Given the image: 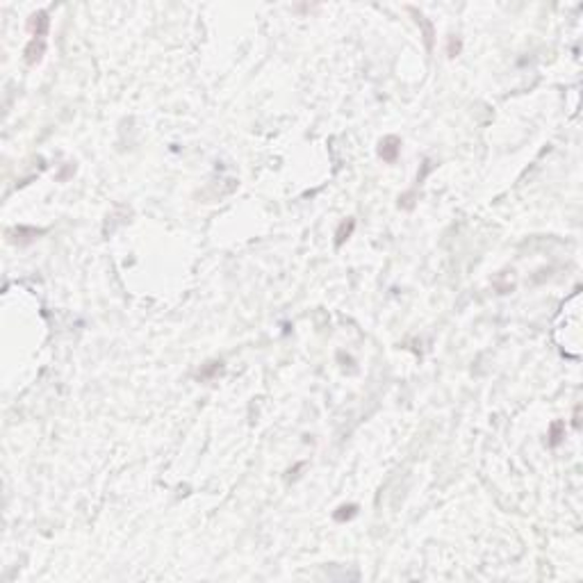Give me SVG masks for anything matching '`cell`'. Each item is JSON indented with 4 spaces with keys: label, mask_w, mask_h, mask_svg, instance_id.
Listing matches in <instances>:
<instances>
[{
    "label": "cell",
    "mask_w": 583,
    "mask_h": 583,
    "mask_svg": "<svg viewBox=\"0 0 583 583\" xmlns=\"http://www.w3.org/2000/svg\"><path fill=\"white\" fill-rule=\"evenodd\" d=\"M44 50H46V41L32 36L30 46L25 48V62H28V64H36V62L41 60V55H44Z\"/></svg>",
    "instance_id": "2"
},
{
    "label": "cell",
    "mask_w": 583,
    "mask_h": 583,
    "mask_svg": "<svg viewBox=\"0 0 583 583\" xmlns=\"http://www.w3.org/2000/svg\"><path fill=\"white\" fill-rule=\"evenodd\" d=\"M353 225H355L353 219H349V225L342 223V228L337 230V239H335V244L342 246V244H344V239H349V235H351V230H353Z\"/></svg>",
    "instance_id": "4"
},
{
    "label": "cell",
    "mask_w": 583,
    "mask_h": 583,
    "mask_svg": "<svg viewBox=\"0 0 583 583\" xmlns=\"http://www.w3.org/2000/svg\"><path fill=\"white\" fill-rule=\"evenodd\" d=\"M48 25H50V18L46 12H39L32 16V23H30V28H32V32L36 39H44L46 32H48Z\"/></svg>",
    "instance_id": "3"
},
{
    "label": "cell",
    "mask_w": 583,
    "mask_h": 583,
    "mask_svg": "<svg viewBox=\"0 0 583 583\" xmlns=\"http://www.w3.org/2000/svg\"><path fill=\"white\" fill-rule=\"evenodd\" d=\"M337 511L340 513H335V519H337V522H344V519H349L355 515V506H342V508H337Z\"/></svg>",
    "instance_id": "5"
},
{
    "label": "cell",
    "mask_w": 583,
    "mask_h": 583,
    "mask_svg": "<svg viewBox=\"0 0 583 583\" xmlns=\"http://www.w3.org/2000/svg\"><path fill=\"white\" fill-rule=\"evenodd\" d=\"M399 148H401V141H399V137L390 135V137H385L381 141V146H378V155H381L385 162H394L397 155H399Z\"/></svg>",
    "instance_id": "1"
},
{
    "label": "cell",
    "mask_w": 583,
    "mask_h": 583,
    "mask_svg": "<svg viewBox=\"0 0 583 583\" xmlns=\"http://www.w3.org/2000/svg\"><path fill=\"white\" fill-rule=\"evenodd\" d=\"M560 428H563V424H554V426H551V446L558 444V440H560Z\"/></svg>",
    "instance_id": "6"
}]
</instances>
